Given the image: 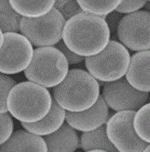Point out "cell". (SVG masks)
Here are the masks:
<instances>
[{
	"label": "cell",
	"mask_w": 150,
	"mask_h": 152,
	"mask_svg": "<svg viewBox=\"0 0 150 152\" xmlns=\"http://www.w3.org/2000/svg\"><path fill=\"white\" fill-rule=\"evenodd\" d=\"M150 104H145L135 112L133 118V127L135 133L142 140L150 142L149 131Z\"/></svg>",
	"instance_id": "obj_20"
},
{
	"label": "cell",
	"mask_w": 150,
	"mask_h": 152,
	"mask_svg": "<svg viewBox=\"0 0 150 152\" xmlns=\"http://www.w3.org/2000/svg\"><path fill=\"white\" fill-rule=\"evenodd\" d=\"M22 18L11 7L9 0H0V29L4 34L19 32Z\"/></svg>",
	"instance_id": "obj_18"
},
{
	"label": "cell",
	"mask_w": 150,
	"mask_h": 152,
	"mask_svg": "<svg viewBox=\"0 0 150 152\" xmlns=\"http://www.w3.org/2000/svg\"><path fill=\"white\" fill-rule=\"evenodd\" d=\"M56 48L58 49L62 54L64 55V56L67 58V60L69 63V64L74 65V64H78V63H81L84 59L85 57L79 56L75 53L72 52L68 47L66 46L64 42L63 41L60 40L58 43L56 44Z\"/></svg>",
	"instance_id": "obj_24"
},
{
	"label": "cell",
	"mask_w": 150,
	"mask_h": 152,
	"mask_svg": "<svg viewBox=\"0 0 150 152\" xmlns=\"http://www.w3.org/2000/svg\"><path fill=\"white\" fill-rule=\"evenodd\" d=\"M65 22L60 12L53 8L40 17H22L20 31L35 47L53 46L62 38Z\"/></svg>",
	"instance_id": "obj_6"
},
{
	"label": "cell",
	"mask_w": 150,
	"mask_h": 152,
	"mask_svg": "<svg viewBox=\"0 0 150 152\" xmlns=\"http://www.w3.org/2000/svg\"><path fill=\"white\" fill-rule=\"evenodd\" d=\"M55 102L67 111L80 112L91 108L100 96V85L91 74L82 69L69 70L64 79L53 90Z\"/></svg>",
	"instance_id": "obj_2"
},
{
	"label": "cell",
	"mask_w": 150,
	"mask_h": 152,
	"mask_svg": "<svg viewBox=\"0 0 150 152\" xmlns=\"http://www.w3.org/2000/svg\"><path fill=\"white\" fill-rule=\"evenodd\" d=\"M63 42L79 56L98 54L110 40V30L105 19L85 13H78L67 20L62 32Z\"/></svg>",
	"instance_id": "obj_1"
},
{
	"label": "cell",
	"mask_w": 150,
	"mask_h": 152,
	"mask_svg": "<svg viewBox=\"0 0 150 152\" xmlns=\"http://www.w3.org/2000/svg\"><path fill=\"white\" fill-rule=\"evenodd\" d=\"M59 11L60 12L64 18L67 20L77 14L84 12L78 4L76 0H71L67 2L59 10Z\"/></svg>",
	"instance_id": "obj_25"
},
{
	"label": "cell",
	"mask_w": 150,
	"mask_h": 152,
	"mask_svg": "<svg viewBox=\"0 0 150 152\" xmlns=\"http://www.w3.org/2000/svg\"><path fill=\"white\" fill-rule=\"evenodd\" d=\"M13 9L22 17L37 18L48 13L55 0H9Z\"/></svg>",
	"instance_id": "obj_17"
},
{
	"label": "cell",
	"mask_w": 150,
	"mask_h": 152,
	"mask_svg": "<svg viewBox=\"0 0 150 152\" xmlns=\"http://www.w3.org/2000/svg\"><path fill=\"white\" fill-rule=\"evenodd\" d=\"M53 98L46 88L32 81L15 84L7 97L8 111L21 122H36L48 114Z\"/></svg>",
	"instance_id": "obj_3"
},
{
	"label": "cell",
	"mask_w": 150,
	"mask_h": 152,
	"mask_svg": "<svg viewBox=\"0 0 150 152\" xmlns=\"http://www.w3.org/2000/svg\"><path fill=\"white\" fill-rule=\"evenodd\" d=\"M85 61L88 72L96 79L107 83L124 77L129 67L130 54L122 44L112 40L100 53L86 57Z\"/></svg>",
	"instance_id": "obj_5"
},
{
	"label": "cell",
	"mask_w": 150,
	"mask_h": 152,
	"mask_svg": "<svg viewBox=\"0 0 150 152\" xmlns=\"http://www.w3.org/2000/svg\"><path fill=\"white\" fill-rule=\"evenodd\" d=\"M69 63L62 53L53 46L40 47L33 51L31 62L24 70L28 81L46 88H53L64 79Z\"/></svg>",
	"instance_id": "obj_4"
},
{
	"label": "cell",
	"mask_w": 150,
	"mask_h": 152,
	"mask_svg": "<svg viewBox=\"0 0 150 152\" xmlns=\"http://www.w3.org/2000/svg\"><path fill=\"white\" fill-rule=\"evenodd\" d=\"M109 106L103 96H99L95 104L88 109L80 112H66L67 124L75 130L87 132L99 128L107 122Z\"/></svg>",
	"instance_id": "obj_11"
},
{
	"label": "cell",
	"mask_w": 150,
	"mask_h": 152,
	"mask_svg": "<svg viewBox=\"0 0 150 152\" xmlns=\"http://www.w3.org/2000/svg\"><path fill=\"white\" fill-rule=\"evenodd\" d=\"M82 10L87 13L100 16L103 19L121 2V0H76Z\"/></svg>",
	"instance_id": "obj_19"
},
{
	"label": "cell",
	"mask_w": 150,
	"mask_h": 152,
	"mask_svg": "<svg viewBox=\"0 0 150 152\" xmlns=\"http://www.w3.org/2000/svg\"><path fill=\"white\" fill-rule=\"evenodd\" d=\"M135 112L118 111L106 122L107 135L117 151L142 152L149 144L142 140L135 133L133 127Z\"/></svg>",
	"instance_id": "obj_8"
},
{
	"label": "cell",
	"mask_w": 150,
	"mask_h": 152,
	"mask_svg": "<svg viewBox=\"0 0 150 152\" xmlns=\"http://www.w3.org/2000/svg\"><path fill=\"white\" fill-rule=\"evenodd\" d=\"M1 152L37 151L46 152L44 139L27 130L14 132L7 142L0 145Z\"/></svg>",
	"instance_id": "obj_13"
},
{
	"label": "cell",
	"mask_w": 150,
	"mask_h": 152,
	"mask_svg": "<svg viewBox=\"0 0 150 152\" xmlns=\"http://www.w3.org/2000/svg\"><path fill=\"white\" fill-rule=\"evenodd\" d=\"M4 42V34L3 32L1 31V30L0 29V49H1V46H2Z\"/></svg>",
	"instance_id": "obj_27"
},
{
	"label": "cell",
	"mask_w": 150,
	"mask_h": 152,
	"mask_svg": "<svg viewBox=\"0 0 150 152\" xmlns=\"http://www.w3.org/2000/svg\"><path fill=\"white\" fill-rule=\"evenodd\" d=\"M71 1V0H55V2L53 8L56 9L57 11H59L64 5H65L69 1Z\"/></svg>",
	"instance_id": "obj_26"
},
{
	"label": "cell",
	"mask_w": 150,
	"mask_h": 152,
	"mask_svg": "<svg viewBox=\"0 0 150 152\" xmlns=\"http://www.w3.org/2000/svg\"><path fill=\"white\" fill-rule=\"evenodd\" d=\"M13 121L8 113H0V145L7 142L13 134Z\"/></svg>",
	"instance_id": "obj_22"
},
{
	"label": "cell",
	"mask_w": 150,
	"mask_h": 152,
	"mask_svg": "<svg viewBox=\"0 0 150 152\" xmlns=\"http://www.w3.org/2000/svg\"><path fill=\"white\" fill-rule=\"evenodd\" d=\"M102 96L109 107L116 112L136 111L149 99V92L135 89L122 77L116 81L107 82L104 86Z\"/></svg>",
	"instance_id": "obj_10"
},
{
	"label": "cell",
	"mask_w": 150,
	"mask_h": 152,
	"mask_svg": "<svg viewBox=\"0 0 150 152\" xmlns=\"http://www.w3.org/2000/svg\"><path fill=\"white\" fill-rule=\"evenodd\" d=\"M149 57V49L135 53L130 58L125 74L127 82L139 91H150Z\"/></svg>",
	"instance_id": "obj_12"
},
{
	"label": "cell",
	"mask_w": 150,
	"mask_h": 152,
	"mask_svg": "<svg viewBox=\"0 0 150 152\" xmlns=\"http://www.w3.org/2000/svg\"><path fill=\"white\" fill-rule=\"evenodd\" d=\"M150 15L147 11H137L125 15L118 26L117 34L124 46L132 51L150 48Z\"/></svg>",
	"instance_id": "obj_9"
},
{
	"label": "cell",
	"mask_w": 150,
	"mask_h": 152,
	"mask_svg": "<svg viewBox=\"0 0 150 152\" xmlns=\"http://www.w3.org/2000/svg\"><path fill=\"white\" fill-rule=\"evenodd\" d=\"M147 0H121L116 8V12L120 13H130L139 11L147 3Z\"/></svg>",
	"instance_id": "obj_23"
},
{
	"label": "cell",
	"mask_w": 150,
	"mask_h": 152,
	"mask_svg": "<svg viewBox=\"0 0 150 152\" xmlns=\"http://www.w3.org/2000/svg\"><path fill=\"white\" fill-rule=\"evenodd\" d=\"M47 151L74 152L80 147L78 134L73 127L63 124L59 129L44 137Z\"/></svg>",
	"instance_id": "obj_14"
},
{
	"label": "cell",
	"mask_w": 150,
	"mask_h": 152,
	"mask_svg": "<svg viewBox=\"0 0 150 152\" xmlns=\"http://www.w3.org/2000/svg\"><path fill=\"white\" fill-rule=\"evenodd\" d=\"M65 118V110L59 106L55 99H53L50 110L42 120L31 123L21 122V124L24 129L34 134L45 136L60 128Z\"/></svg>",
	"instance_id": "obj_15"
},
{
	"label": "cell",
	"mask_w": 150,
	"mask_h": 152,
	"mask_svg": "<svg viewBox=\"0 0 150 152\" xmlns=\"http://www.w3.org/2000/svg\"><path fill=\"white\" fill-rule=\"evenodd\" d=\"M33 51L31 43L22 34H4L0 49V73L15 75L25 70L31 62Z\"/></svg>",
	"instance_id": "obj_7"
},
{
	"label": "cell",
	"mask_w": 150,
	"mask_h": 152,
	"mask_svg": "<svg viewBox=\"0 0 150 152\" xmlns=\"http://www.w3.org/2000/svg\"><path fill=\"white\" fill-rule=\"evenodd\" d=\"M16 84L9 76L0 73V113L8 112L7 97L12 88Z\"/></svg>",
	"instance_id": "obj_21"
},
{
	"label": "cell",
	"mask_w": 150,
	"mask_h": 152,
	"mask_svg": "<svg viewBox=\"0 0 150 152\" xmlns=\"http://www.w3.org/2000/svg\"><path fill=\"white\" fill-rule=\"evenodd\" d=\"M81 148L85 151H111L117 150L108 139L106 126L102 125L93 131L83 132L80 138Z\"/></svg>",
	"instance_id": "obj_16"
},
{
	"label": "cell",
	"mask_w": 150,
	"mask_h": 152,
	"mask_svg": "<svg viewBox=\"0 0 150 152\" xmlns=\"http://www.w3.org/2000/svg\"><path fill=\"white\" fill-rule=\"evenodd\" d=\"M147 1H149V0H147Z\"/></svg>",
	"instance_id": "obj_28"
}]
</instances>
